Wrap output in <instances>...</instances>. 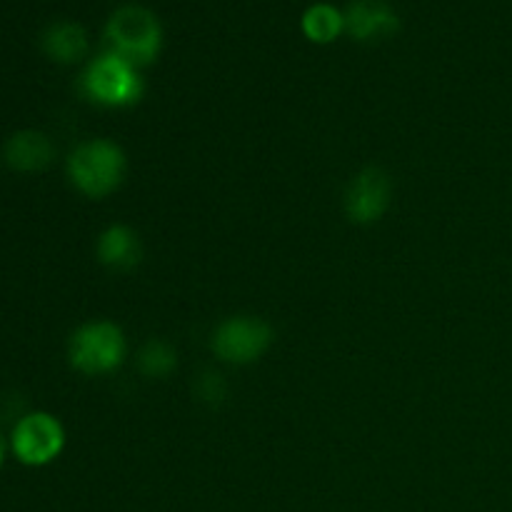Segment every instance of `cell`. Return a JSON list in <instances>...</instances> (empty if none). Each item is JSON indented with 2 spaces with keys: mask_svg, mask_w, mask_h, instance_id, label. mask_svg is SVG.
<instances>
[{
  "mask_svg": "<svg viewBox=\"0 0 512 512\" xmlns=\"http://www.w3.org/2000/svg\"><path fill=\"white\" fill-rule=\"evenodd\" d=\"M68 178L88 198H105L125 178L123 150L103 138L85 140L70 153Z\"/></svg>",
  "mask_w": 512,
  "mask_h": 512,
  "instance_id": "obj_1",
  "label": "cell"
},
{
  "mask_svg": "<svg viewBox=\"0 0 512 512\" xmlns=\"http://www.w3.org/2000/svg\"><path fill=\"white\" fill-rule=\"evenodd\" d=\"M160 38L163 33H160L158 18L138 5H125V8L115 10L105 28L108 53L128 60L133 68L153 63L160 50Z\"/></svg>",
  "mask_w": 512,
  "mask_h": 512,
  "instance_id": "obj_2",
  "label": "cell"
},
{
  "mask_svg": "<svg viewBox=\"0 0 512 512\" xmlns=\"http://www.w3.org/2000/svg\"><path fill=\"white\" fill-rule=\"evenodd\" d=\"M128 353L125 335L118 325L108 320H95L78 328L70 338L68 358L78 373L83 375H103L120 368Z\"/></svg>",
  "mask_w": 512,
  "mask_h": 512,
  "instance_id": "obj_3",
  "label": "cell"
},
{
  "mask_svg": "<svg viewBox=\"0 0 512 512\" xmlns=\"http://www.w3.org/2000/svg\"><path fill=\"white\" fill-rule=\"evenodd\" d=\"M80 88L93 103L105 105V108H125L140 100L143 80L128 60L103 53L85 68Z\"/></svg>",
  "mask_w": 512,
  "mask_h": 512,
  "instance_id": "obj_4",
  "label": "cell"
},
{
  "mask_svg": "<svg viewBox=\"0 0 512 512\" xmlns=\"http://www.w3.org/2000/svg\"><path fill=\"white\" fill-rule=\"evenodd\" d=\"M65 448V430L55 415L28 413L15 423L10 433V450L28 468H43L53 463Z\"/></svg>",
  "mask_w": 512,
  "mask_h": 512,
  "instance_id": "obj_5",
  "label": "cell"
},
{
  "mask_svg": "<svg viewBox=\"0 0 512 512\" xmlns=\"http://www.w3.org/2000/svg\"><path fill=\"white\" fill-rule=\"evenodd\" d=\"M273 343V330L265 320L248 318H228L218 325L213 335V350L223 363L248 365L258 360Z\"/></svg>",
  "mask_w": 512,
  "mask_h": 512,
  "instance_id": "obj_6",
  "label": "cell"
},
{
  "mask_svg": "<svg viewBox=\"0 0 512 512\" xmlns=\"http://www.w3.org/2000/svg\"><path fill=\"white\" fill-rule=\"evenodd\" d=\"M390 203V178L378 168H368L355 175L345 193L348 218L358 225L378 223Z\"/></svg>",
  "mask_w": 512,
  "mask_h": 512,
  "instance_id": "obj_7",
  "label": "cell"
},
{
  "mask_svg": "<svg viewBox=\"0 0 512 512\" xmlns=\"http://www.w3.org/2000/svg\"><path fill=\"white\" fill-rule=\"evenodd\" d=\"M398 28V15L383 0H355L345 10V30L355 40L385 38V35H393Z\"/></svg>",
  "mask_w": 512,
  "mask_h": 512,
  "instance_id": "obj_8",
  "label": "cell"
},
{
  "mask_svg": "<svg viewBox=\"0 0 512 512\" xmlns=\"http://www.w3.org/2000/svg\"><path fill=\"white\" fill-rule=\"evenodd\" d=\"M55 158L53 140L40 130H20L5 143V160L18 173H40Z\"/></svg>",
  "mask_w": 512,
  "mask_h": 512,
  "instance_id": "obj_9",
  "label": "cell"
},
{
  "mask_svg": "<svg viewBox=\"0 0 512 512\" xmlns=\"http://www.w3.org/2000/svg\"><path fill=\"white\" fill-rule=\"evenodd\" d=\"M98 260L113 270H130L140 263V240L125 225H110L98 238Z\"/></svg>",
  "mask_w": 512,
  "mask_h": 512,
  "instance_id": "obj_10",
  "label": "cell"
},
{
  "mask_svg": "<svg viewBox=\"0 0 512 512\" xmlns=\"http://www.w3.org/2000/svg\"><path fill=\"white\" fill-rule=\"evenodd\" d=\"M43 50L55 63L73 65L88 53V35L78 23H55L45 30Z\"/></svg>",
  "mask_w": 512,
  "mask_h": 512,
  "instance_id": "obj_11",
  "label": "cell"
},
{
  "mask_svg": "<svg viewBox=\"0 0 512 512\" xmlns=\"http://www.w3.org/2000/svg\"><path fill=\"white\" fill-rule=\"evenodd\" d=\"M345 30V15L328 3L310 5L303 15V33L313 43H333Z\"/></svg>",
  "mask_w": 512,
  "mask_h": 512,
  "instance_id": "obj_12",
  "label": "cell"
},
{
  "mask_svg": "<svg viewBox=\"0 0 512 512\" xmlns=\"http://www.w3.org/2000/svg\"><path fill=\"white\" fill-rule=\"evenodd\" d=\"M175 363H178L175 350L168 343H163V340H150L140 350L138 365L148 378H165V375L173 373Z\"/></svg>",
  "mask_w": 512,
  "mask_h": 512,
  "instance_id": "obj_13",
  "label": "cell"
},
{
  "mask_svg": "<svg viewBox=\"0 0 512 512\" xmlns=\"http://www.w3.org/2000/svg\"><path fill=\"white\" fill-rule=\"evenodd\" d=\"M198 393H200V398H203V400H210V403H215V400L225 398V383L220 380V375L208 373L203 380H200Z\"/></svg>",
  "mask_w": 512,
  "mask_h": 512,
  "instance_id": "obj_14",
  "label": "cell"
},
{
  "mask_svg": "<svg viewBox=\"0 0 512 512\" xmlns=\"http://www.w3.org/2000/svg\"><path fill=\"white\" fill-rule=\"evenodd\" d=\"M5 453H8V443H5L3 433H0V468H3V460H5Z\"/></svg>",
  "mask_w": 512,
  "mask_h": 512,
  "instance_id": "obj_15",
  "label": "cell"
}]
</instances>
